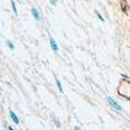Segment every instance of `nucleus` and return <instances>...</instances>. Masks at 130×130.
Returning a JSON list of instances; mask_svg holds the SVG:
<instances>
[{
    "label": "nucleus",
    "instance_id": "obj_4",
    "mask_svg": "<svg viewBox=\"0 0 130 130\" xmlns=\"http://www.w3.org/2000/svg\"><path fill=\"white\" fill-rule=\"evenodd\" d=\"M9 116H10V118H12V121L16 124V125H18L20 124V120H18V117H17V115L13 112V111H9Z\"/></svg>",
    "mask_w": 130,
    "mask_h": 130
},
{
    "label": "nucleus",
    "instance_id": "obj_10",
    "mask_svg": "<svg viewBox=\"0 0 130 130\" xmlns=\"http://www.w3.org/2000/svg\"><path fill=\"white\" fill-rule=\"evenodd\" d=\"M50 3H51V5H56L57 4V0H50Z\"/></svg>",
    "mask_w": 130,
    "mask_h": 130
},
{
    "label": "nucleus",
    "instance_id": "obj_11",
    "mask_svg": "<svg viewBox=\"0 0 130 130\" xmlns=\"http://www.w3.org/2000/svg\"><path fill=\"white\" fill-rule=\"evenodd\" d=\"M121 75H122V77H124V78H125V79H127V78H129V77H127V74H125V73H122V74H121Z\"/></svg>",
    "mask_w": 130,
    "mask_h": 130
},
{
    "label": "nucleus",
    "instance_id": "obj_7",
    "mask_svg": "<svg viewBox=\"0 0 130 130\" xmlns=\"http://www.w3.org/2000/svg\"><path fill=\"white\" fill-rule=\"evenodd\" d=\"M10 5H12V10H13V13L17 16V8H16V3H14V0H10Z\"/></svg>",
    "mask_w": 130,
    "mask_h": 130
},
{
    "label": "nucleus",
    "instance_id": "obj_2",
    "mask_svg": "<svg viewBox=\"0 0 130 130\" xmlns=\"http://www.w3.org/2000/svg\"><path fill=\"white\" fill-rule=\"evenodd\" d=\"M31 14H32V17H34V20L37 21V22L42 21V14H40L39 9H38L37 7H32V8H31Z\"/></svg>",
    "mask_w": 130,
    "mask_h": 130
},
{
    "label": "nucleus",
    "instance_id": "obj_1",
    "mask_svg": "<svg viewBox=\"0 0 130 130\" xmlns=\"http://www.w3.org/2000/svg\"><path fill=\"white\" fill-rule=\"evenodd\" d=\"M107 103L109 104V105H111V107L113 108L115 111H117V112H121V109H122V108H121V105L118 104V103H117V102H116V100L113 99V98L108 96V98H107Z\"/></svg>",
    "mask_w": 130,
    "mask_h": 130
},
{
    "label": "nucleus",
    "instance_id": "obj_8",
    "mask_svg": "<svg viewBox=\"0 0 130 130\" xmlns=\"http://www.w3.org/2000/svg\"><path fill=\"white\" fill-rule=\"evenodd\" d=\"M95 14H96V17H98V18H99V20L102 21V22H104V21H105V20H104V17H103L99 12H98V10H95Z\"/></svg>",
    "mask_w": 130,
    "mask_h": 130
},
{
    "label": "nucleus",
    "instance_id": "obj_12",
    "mask_svg": "<svg viewBox=\"0 0 130 130\" xmlns=\"http://www.w3.org/2000/svg\"><path fill=\"white\" fill-rule=\"evenodd\" d=\"M74 130H81V127L79 126H74Z\"/></svg>",
    "mask_w": 130,
    "mask_h": 130
},
{
    "label": "nucleus",
    "instance_id": "obj_3",
    "mask_svg": "<svg viewBox=\"0 0 130 130\" xmlns=\"http://www.w3.org/2000/svg\"><path fill=\"white\" fill-rule=\"evenodd\" d=\"M50 44H51V48H52V51H53V52H57V51H59L57 43H56V40H55V39H53V37H50Z\"/></svg>",
    "mask_w": 130,
    "mask_h": 130
},
{
    "label": "nucleus",
    "instance_id": "obj_9",
    "mask_svg": "<svg viewBox=\"0 0 130 130\" xmlns=\"http://www.w3.org/2000/svg\"><path fill=\"white\" fill-rule=\"evenodd\" d=\"M53 124H55L57 127H61V122L57 120V118H53Z\"/></svg>",
    "mask_w": 130,
    "mask_h": 130
},
{
    "label": "nucleus",
    "instance_id": "obj_13",
    "mask_svg": "<svg viewBox=\"0 0 130 130\" xmlns=\"http://www.w3.org/2000/svg\"><path fill=\"white\" fill-rule=\"evenodd\" d=\"M7 129H8V130H14V129H13L12 126H7Z\"/></svg>",
    "mask_w": 130,
    "mask_h": 130
},
{
    "label": "nucleus",
    "instance_id": "obj_5",
    "mask_svg": "<svg viewBox=\"0 0 130 130\" xmlns=\"http://www.w3.org/2000/svg\"><path fill=\"white\" fill-rule=\"evenodd\" d=\"M5 43H7V46H8V48H9V50H12V51L14 50V43H13L12 40L7 39V40H5Z\"/></svg>",
    "mask_w": 130,
    "mask_h": 130
},
{
    "label": "nucleus",
    "instance_id": "obj_6",
    "mask_svg": "<svg viewBox=\"0 0 130 130\" xmlns=\"http://www.w3.org/2000/svg\"><path fill=\"white\" fill-rule=\"evenodd\" d=\"M56 85H57V89L60 92H64V89H62V85H61V81L59 78H56Z\"/></svg>",
    "mask_w": 130,
    "mask_h": 130
}]
</instances>
